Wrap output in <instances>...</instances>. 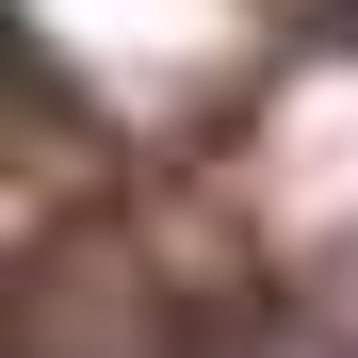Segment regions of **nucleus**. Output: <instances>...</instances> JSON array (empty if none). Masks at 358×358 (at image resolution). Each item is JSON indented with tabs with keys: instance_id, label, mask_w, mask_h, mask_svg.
Instances as JSON below:
<instances>
[{
	"instance_id": "obj_1",
	"label": "nucleus",
	"mask_w": 358,
	"mask_h": 358,
	"mask_svg": "<svg viewBox=\"0 0 358 358\" xmlns=\"http://www.w3.org/2000/svg\"><path fill=\"white\" fill-rule=\"evenodd\" d=\"M326 33H358V0H326Z\"/></svg>"
}]
</instances>
